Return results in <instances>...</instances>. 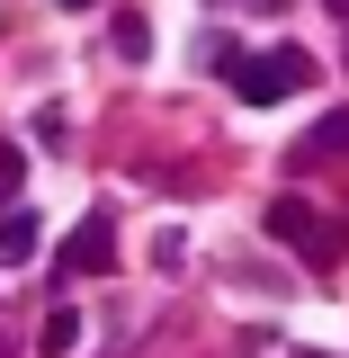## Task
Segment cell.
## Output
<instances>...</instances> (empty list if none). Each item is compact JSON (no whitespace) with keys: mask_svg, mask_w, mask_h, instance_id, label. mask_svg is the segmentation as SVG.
<instances>
[{"mask_svg":"<svg viewBox=\"0 0 349 358\" xmlns=\"http://www.w3.org/2000/svg\"><path fill=\"white\" fill-rule=\"evenodd\" d=\"M322 152H349V108H332V117L296 143V162H322Z\"/></svg>","mask_w":349,"mask_h":358,"instance_id":"6","label":"cell"},{"mask_svg":"<svg viewBox=\"0 0 349 358\" xmlns=\"http://www.w3.org/2000/svg\"><path fill=\"white\" fill-rule=\"evenodd\" d=\"M36 215H27V206H0V268H18V260H36Z\"/></svg>","mask_w":349,"mask_h":358,"instance_id":"4","label":"cell"},{"mask_svg":"<svg viewBox=\"0 0 349 358\" xmlns=\"http://www.w3.org/2000/svg\"><path fill=\"white\" fill-rule=\"evenodd\" d=\"M233 99L242 108H278V99H296V90L313 81V54H296V45H269V54H233Z\"/></svg>","mask_w":349,"mask_h":358,"instance_id":"1","label":"cell"},{"mask_svg":"<svg viewBox=\"0 0 349 358\" xmlns=\"http://www.w3.org/2000/svg\"><path fill=\"white\" fill-rule=\"evenodd\" d=\"M36 350H45V358L81 350V313H72V305H54V313H45V322H36Z\"/></svg>","mask_w":349,"mask_h":358,"instance_id":"5","label":"cell"},{"mask_svg":"<svg viewBox=\"0 0 349 358\" xmlns=\"http://www.w3.org/2000/svg\"><path fill=\"white\" fill-rule=\"evenodd\" d=\"M269 233H278V242H305L313 260H322V251H332V233H322V224H313V206H305V197H278V206H269Z\"/></svg>","mask_w":349,"mask_h":358,"instance_id":"3","label":"cell"},{"mask_svg":"<svg viewBox=\"0 0 349 358\" xmlns=\"http://www.w3.org/2000/svg\"><path fill=\"white\" fill-rule=\"evenodd\" d=\"M108 260H117V224L108 215H81L72 233H63V278H99Z\"/></svg>","mask_w":349,"mask_h":358,"instance_id":"2","label":"cell"},{"mask_svg":"<svg viewBox=\"0 0 349 358\" xmlns=\"http://www.w3.org/2000/svg\"><path fill=\"white\" fill-rule=\"evenodd\" d=\"M117 54H134V63L152 54V27H143V9H117Z\"/></svg>","mask_w":349,"mask_h":358,"instance_id":"8","label":"cell"},{"mask_svg":"<svg viewBox=\"0 0 349 358\" xmlns=\"http://www.w3.org/2000/svg\"><path fill=\"white\" fill-rule=\"evenodd\" d=\"M332 9H349V0H332Z\"/></svg>","mask_w":349,"mask_h":358,"instance_id":"10","label":"cell"},{"mask_svg":"<svg viewBox=\"0 0 349 358\" xmlns=\"http://www.w3.org/2000/svg\"><path fill=\"white\" fill-rule=\"evenodd\" d=\"M18 197H27V152L0 143V206H18Z\"/></svg>","mask_w":349,"mask_h":358,"instance_id":"7","label":"cell"},{"mask_svg":"<svg viewBox=\"0 0 349 358\" xmlns=\"http://www.w3.org/2000/svg\"><path fill=\"white\" fill-rule=\"evenodd\" d=\"M63 9H99V0H63Z\"/></svg>","mask_w":349,"mask_h":358,"instance_id":"9","label":"cell"}]
</instances>
